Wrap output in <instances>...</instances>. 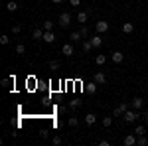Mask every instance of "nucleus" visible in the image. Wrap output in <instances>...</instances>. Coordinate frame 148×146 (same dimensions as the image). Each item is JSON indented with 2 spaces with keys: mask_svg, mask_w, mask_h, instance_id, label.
<instances>
[{
  "mask_svg": "<svg viewBox=\"0 0 148 146\" xmlns=\"http://www.w3.org/2000/svg\"><path fill=\"white\" fill-rule=\"evenodd\" d=\"M123 117H125V123H134V121H136L138 117H142V114H140V111H134V109H128V111H126L125 114H123Z\"/></svg>",
  "mask_w": 148,
  "mask_h": 146,
  "instance_id": "f257e3e1",
  "label": "nucleus"
},
{
  "mask_svg": "<svg viewBox=\"0 0 148 146\" xmlns=\"http://www.w3.org/2000/svg\"><path fill=\"white\" fill-rule=\"evenodd\" d=\"M69 24H71V14L69 12H61L59 14V26L61 28H67Z\"/></svg>",
  "mask_w": 148,
  "mask_h": 146,
  "instance_id": "f03ea898",
  "label": "nucleus"
},
{
  "mask_svg": "<svg viewBox=\"0 0 148 146\" xmlns=\"http://www.w3.org/2000/svg\"><path fill=\"white\" fill-rule=\"evenodd\" d=\"M109 28H111V24L105 22V20H99V22L95 24V30H97V34H105V32H109Z\"/></svg>",
  "mask_w": 148,
  "mask_h": 146,
  "instance_id": "7ed1b4c3",
  "label": "nucleus"
},
{
  "mask_svg": "<svg viewBox=\"0 0 148 146\" xmlns=\"http://www.w3.org/2000/svg\"><path fill=\"white\" fill-rule=\"evenodd\" d=\"M130 109H134V111H142V109H144V99H142V97H134L132 103H130Z\"/></svg>",
  "mask_w": 148,
  "mask_h": 146,
  "instance_id": "20e7f679",
  "label": "nucleus"
},
{
  "mask_svg": "<svg viewBox=\"0 0 148 146\" xmlns=\"http://www.w3.org/2000/svg\"><path fill=\"white\" fill-rule=\"evenodd\" d=\"M93 81H95L97 85H105V83H107V75H105L103 71H97L95 77H93Z\"/></svg>",
  "mask_w": 148,
  "mask_h": 146,
  "instance_id": "39448f33",
  "label": "nucleus"
},
{
  "mask_svg": "<svg viewBox=\"0 0 148 146\" xmlns=\"http://www.w3.org/2000/svg\"><path fill=\"white\" fill-rule=\"evenodd\" d=\"M44 42H46V44H53V42H56V34H53L51 30H44Z\"/></svg>",
  "mask_w": 148,
  "mask_h": 146,
  "instance_id": "423d86ee",
  "label": "nucleus"
},
{
  "mask_svg": "<svg viewBox=\"0 0 148 146\" xmlns=\"http://www.w3.org/2000/svg\"><path fill=\"white\" fill-rule=\"evenodd\" d=\"M61 53L65 57H71L73 53H75V49H73V44H65L63 47H61Z\"/></svg>",
  "mask_w": 148,
  "mask_h": 146,
  "instance_id": "0eeeda50",
  "label": "nucleus"
},
{
  "mask_svg": "<svg viewBox=\"0 0 148 146\" xmlns=\"http://www.w3.org/2000/svg\"><path fill=\"white\" fill-rule=\"evenodd\" d=\"M136 138H138L136 134H126L125 140H123V144H125V146H134V144H136Z\"/></svg>",
  "mask_w": 148,
  "mask_h": 146,
  "instance_id": "6e6552de",
  "label": "nucleus"
},
{
  "mask_svg": "<svg viewBox=\"0 0 148 146\" xmlns=\"http://www.w3.org/2000/svg\"><path fill=\"white\" fill-rule=\"evenodd\" d=\"M111 59H113L114 63H123V61H125V53H123V51H113Z\"/></svg>",
  "mask_w": 148,
  "mask_h": 146,
  "instance_id": "1a4fd4ad",
  "label": "nucleus"
},
{
  "mask_svg": "<svg viewBox=\"0 0 148 146\" xmlns=\"http://www.w3.org/2000/svg\"><path fill=\"white\" fill-rule=\"evenodd\" d=\"M87 20H89V12H79V14H77V22H79L81 26H85Z\"/></svg>",
  "mask_w": 148,
  "mask_h": 146,
  "instance_id": "9d476101",
  "label": "nucleus"
},
{
  "mask_svg": "<svg viewBox=\"0 0 148 146\" xmlns=\"http://www.w3.org/2000/svg\"><path fill=\"white\" fill-rule=\"evenodd\" d=\"M126 111H128V105H126V103H123V105H119V107L114 109V117H121V114H125Z\"/></svg>",
  "mask_w": 148,
  "mask_h": 146,
  "instance_id": "9b49d317",
  "label": "nucleus"
},
{
  "mask_svg": "<svg viewBox=\"0 0 148 146\" xmlns=\"http://www.w3.org/2000/svg\"><path fill=\"white\" fill-rule=\"evenodd\" d=\"M91 44H93V47H101V45H103V38H101V34L93 36V38H91Z\"/></svg>",
  "mask_w": 148,
  "mask_h": 146,
  "instance_id": "f8f14e48",
  "label": "nucleus"
},
{
  "mask_svg": "<svg viewBox=\"0 0 148 146\" xmlns=\"http://www.w3.org/2000/svg\"><path fill=\"white\" fill-rule=\"evenodd\" d=\"M32 38H34L36 42H40V40H44V30H40V28H36L34 32H32Z\"/></svg>",
  "mask_w": 148,
  "mask_h": 146,
  "instance_id": "ddd939ff",
  "label": "nucleus"
},
{
  "mask_svg": "<svg viewBox=\"0 0 148 146\" xmlns=\"http://www.w3.org/2000/svg\"><path fill=\"white\" fill-rule=\"evenodd\" d=\"M95 123H97V117H95L93 112H89V114H85V124H89V126H93Z\"/></svg>",
  "mask_w": 148,
  "mask_h": 146,
  "instance_id": "4468645a",
  "label": "nucleus"
},
{
  "mask_svg": "<svg viewBox=\"0 0 148 146\" xmlns=\"http://www.w3.org/2000/svg\"><path fill=\"white\" fill-rule=\"evenodd\" d=\"M132 32H134V26H132L130 22L123 24V34H132Z\"/></svg>",
  "mask_w": 148,
  "mask_h": 146,
  "instance_id": "2eb2a0df",
  "label": "nucleus"
},
{
  "mask_svg": "<svg viewBox=\"0 0 148 146\" xmlns=\"http://www.w3.org/2000/svg\"><path fill=\"white\" fill-rule=\"evenodd\" d=\"M85 91H87V93H91V95H95V93H97V83H95V81H93V83H87Z\"/></svg>",
  "mask_w": 148,
  "mask_h": 146,
  "instance_id": "dca6fc26",
  "label": "nucleus"
},
{
  "mask_svg": "<svg viewBox=\"0 0 148 146\" xmlns=\"http://www.w3.org/2000/svg\"><path fill=\"white\" fill-rule=\"evenodd\" d=\"M6 10H8V12H16V10H18V2L10 0V2L6 4Z\"/></svg>",
  "mask_w": 148,
  "mask_h": 146,
  "instance_id": "f3484780",
  "label": "nucleus"
},
{
  "mask_svg": "<svg viewBox=\"0 0 148 146\" xmlns=\"http://www.w3.org/2000/svg\"><path fill=\"white\" fill-rule=\"evenodd\" d=\"M67 124H69V126H73V128H77L79 119H77V117H69V119H67Z\"/></svg>",
  "mask_w": 148,
  "mask_h": 146,
  "instance_id": "a211bd4d",
  "label": "nucleus"
},
{
  "mask_svg": "<svg viewBox=\"0 0 148 146\" xmlns=\"http://www.w3.org/2000/svg\"><path fill=\"white\" fill-rule=\"evenodd\" d=\"M81 38H83L81 32H71V34H69V40H71V42H79Z\"/></svg>",
  "mask_w": 148,
  "mask_h": 146,
  "instance_id": "6ab92c4d",
  "label": "nucleus"
},
{
  "mask_svg": "<svg viewBox=\"0 0 148 146\" xmlns=\"http://www.w3.org/2000/svg\"><path fill=\"white\" fill-rule=\"evenodd\" d=\"M105 61H107V56H105V53H99V56L95 57V63H97V65H103Z\"/></svg>",
  "mask_w": 148,
  "mask_h": 146,
  "instance_id": "aec40b11",
  "label": "nucleus"
},
{
  "mask_svg": "<svg viewBox=\"0 0 148 146\" xmlns=\"http://www.w3.org/2000/svg\"><path fill=\"white\" fill-rule=\"evenodd\" d=\"M134 134H136V136H142V134H146V128H144L142 124H138L136 128H134Z\"/></svg>",
  "mask_w": 148,
  "mask_h": 146,
  "instance_id": "412c9836",
  "label": "nucleus"
},
{
  "mask_svg": "<svg viewBox=\"0 0 148 146\" xmlns=\"http://www.w3.org/2000/svg\"><path fill=\"white\" fill-rule=\"evenodd\" d=\"M136 144H138V146H146V144H148V138H146L144 134L138 136V138H136Z\"/></svg>",
  "mask_w": 148,
  "mask_h": 146,
  "instance_id": "4be33fe9",
  "label": "nucleus"
},
{
  "mask_svg": "<svg viewBox=\"0 0 148 146\" xmlns=\"http://www.w3.org/2000/svg\"><path fill=\"white\" fill-rule=\"evenodd\" d=\"M111 124H113V117H103V126L105 128H109Z\"/></svg>",
  "mask_w": 148,
  "mask_h": 146,
  "instance_id": "5701e85b",
  "label": "nucleus"
},
{
  "mask_svg": "<svg viewBox=\"0 0 148 146\" xmlns=\"http://www.w3.org/2000/svg\"><path fill=\"white\" fill-rule=\"evenodd\" d=\"M91 49H93V44H91V40H89V42H83V51H85V53H89Z\"/></svg>",
  "mask_w": 148,
  "mask_h": 146,
  "instance_id": "b1692460",
  "label": "nucleus"
},
{
  "mask_svg": "<svg viewBox=\"0 0 148 146\" xmlns=\"http://www.w3.org/2000/svg\"><path fill=\"white\" fill-rule=\"evenodd\" d=\"M79 105H81V101H79V99H71V101H69V105H67V107H69V109H77Z\"/></svg>",
  "mask_w": 148,
  "mask_h": 146,
  "instance_id": "393cba45",
  "label": "nucleus"
},
{
  "mask_svg": "<svg viewBox=\"0 0 148 146\" xmlns=\"http://www.w3.org/2000/svg\"><path fill=\"white\" fill-rule=\"evenodd\" d=\"M0 44H2V45H8V44H10V36H6V34L0 36Z\"/></svg>",
  "mask_w": 148,
  "mask_h": 146,
  "instance_id": "a878e982",
  "label": "nucleus"
},
{
  "mask_svg": "<svg viewBox=\"0 0 148 146\" xmlns=\"http://www.w3.org/2000/svg\"><path fill=\"white\" fill-rule=\"evenodd\" d=\"M16 53H20V56H22V53H26V45H24V44H18V45H16Z\"/></svg>",
  "mask_w": 148,
  "mask_h": 146,
  "instance_id": "bb28decb",
  "label": "nucleus"
},
{
  "mask_svg": "<svg viewBox=\"0 0 148 146\" xmlns=\"http://www.w3.org/2000/svg\"><path fill=\"white\" fill-rule=\"evenodd\" d=\"M44 30H53V22L51 20H46L44 22Z\"/></svg>",
  "mask_w": 148,
  "mask_h": 146,
  "instance_id": "cd10ccee",
  "label": "nucleus"
},
{
  "mask_svg": "<svg viewBox=\"0 0 148 146\" xmlns=\"http://www.w3.org/2000/svg\"><path fill=\"white\" fill-rule=\"evenodd\" d=\"M51 142H53V144H61V142H63V138H61V136H53V138H51Z\"/></svg>",
  "mask_w": 148,
  "mask_h": 146,
  "instance_id": "c85d7f7f",
  "label": "nucleus"
},
{
  "mask_svg": "<svg viewBox=\"0 0 148 146\" xmlns=\"http://www.w3.org/2000/svg\"><path fill=\"white\" fill-rule=\"evenodd\" d=\"M81 36H83V38H87V36H89V30H87V28H85V26H81Z\"/></svg>",
  "mask_w": 148,
  "mask_h": 146,
  "instance_id": "c756f323",
  "label": "nucleus"
},
{
  "mask_svg": "<svg viewBox=\"0 0 148 146\" xmlns=\"http://www.w3.org/2000/svg\"><path fill=\"white\" fill-rule=\"evenodd\" d=\"M49 69H53V71L59 69V63H57V61H49Z\"/></svg>",
  "mask_w": 148,
  "mask_h": 146,
  "instance_id": "7c9ffc66",
  "label": "nucleus"
},
{
  "mask_svg": "<svg viewBox=\"0 0 148 146\" xmlns=\"http://www.w3.org/2000/svg\"><path fill=\"white\" fill-rule=\"evenodd\" d=\"M67 109H69V107H57V112H59V114H65Z\"/></svg>",
  "mask_w": 148,
  "mask_h": 146,
  "instance_id": "2f4dec72",
  "label": "nucleus"
},
{
  "mask_svg": "<svg viewBox=\"0 0 148 146\" xmlns=\"http://www.w3.org/2000/svg\"><path fill=\"white\" fill-rule=\"evenodd\" d=\"M20 32H22L20 26H12V34H20Z\"/></svg>",
  "mask_w": 148,
  "mask_h": 146,
  "instance_id": "473e14b6",
  "label": "nucleus"
},
{
  "mask_svg": "<svg viewBox=\"0 0 148 146\" xmlns=\"http://www.w3.org/2000/svg\"><path fill=\"white\" fill-rule=\"evenodd\" d=\"M69 4H71V6H79L81 0H69Z\"/></svg>",
  "mask_w": 148,
  "mask_h": 146,
  "instance_id": "72a5a7b5",
  "label": "nucleus"
},
{
  "mask_svg": "<svg viewBox=\"0 0 148 146\" xmlns=\"http://www.w3.org/2000/svg\"><path fill=\"white\" fill-rule=\"evenodd\" d=\"M142 119H144V121H146V123H148V109H146V111H144V112H142Z\"/></svg>",
  "mask_w": 148,
  "mask_h": 146,
  "instance_id": "f704fd0d",
  "label": "nucleus"
},
{
  "mask_svg": "<svg viewBox=\"0 0 148 146\" xmlns=\"http://www.w3.org/2000/svg\"><path fill=\"white\" fill-rule=\"evenodd\" d=\"M61 2H63V0H53V4H61Z\"/></svg>",
  "mask_w": 148,
  "mask_h": 146,
  "instance_id": "c9c22d12",
  "label": "nucleus"
}]
</instances>
